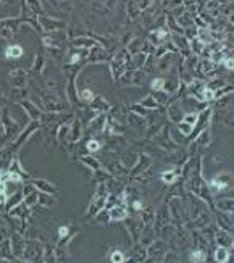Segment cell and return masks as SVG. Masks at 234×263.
<instances>
[{"label":"cell","mask_w":234,"mask_h":263,"mask_svg":"<svg viewBox=\"0 0 234 263\" xmlns=\"http://www.w3.org/2000/svg\"><path fill=\"white\" fill-rule=\"evenodd\" d=\"M112 262H113V263H121V262H124V258H123L121 252H113V253H112Z\"/></svg>","instance_id":"3957f363"},{"label":"cell","mask_w":234,"mask_h":263,"mask_svg":"<svg viewBox=\"0 0 234 263\" xmlns=\"http://www.w3.org/2000/svg\"><path fill=\"white\" fill-rule=\"evenodd\" d=\"M224 65H226V68H229V70H231V68H233V60H231V58L224 60Z\"/></svg>","instance_id":"5bb4252c"},{"label":"cell","mask_w":234,"mask_h":263,"mask_svg":"<svg viewBox=\"0 0 234 263\" xmlns=\"http://www.w3.org/2000/svg\"><path fill=\"white\" fill-rule=\"evenodd\" d=\"M7 58H19L23 55V49L19 45H13V47H8L5 52Z\"/></svg>","instance_id":"6da1fadb"},{"label":"cell","mask_w":234,"mask_h":263,"mask_svg":"<svg viewBox=\"0 0 234 263\" xmlns=\"http://www.w3.org/2000/svg\"><path fill=\"white\" fill-rule=\"evenodd\" d=\"M134 208L139 210V208H141V204H139V202H136V204H134Z\"/></svg>","instance_id":"9a60e30c"},{"label":"cell","mask_w":234,"mask_h":263,"mask_svg":"<svg viewBox=\"0 0 234 263\" xmlns=\"http://www.w3.org/2000/svg\"><path fill=\"white\" fill-rule=\"evenodd\" d=\"M98 147H100V145H98L97 141H90L89 144H87V149H89V150H97Z\"/></svg>","instance_id":"52a82bcc"},{"label":"cell","mask_w":234,"mask_h":263,"mask_svg":"<svg viewBox=\"0 0 234 263\" xmlns=\"http://www.w3.org/2000/svg\"><path fill=\"white\" fill-rule=\"evenodd\" d=\"M210 184H212V187H215V189H224L226 187L224 182H218V181H212Z\"/></svg>","instance_id":"ba28073f"},{"label":"cell","mask_w":234,"mask_h":263,"mask_svg":"<svg viewBox=\"0 0 234 263\" xmlns=\"http://www.w3.org/2000/svg\"><path fill=\"white\" fill-rule=\"evenodd\" d=\"M152 87L153 89H161V87H163V79H157V81H153Z\"/></svg>","instance_id":"9c48e42d"},{"label":"cell","mask_w":234,"mask_h":263,"mask_svg":"<svg viewBox=\"0 0 234 263\" xmlns=\"http://www.w3.org/2000/svg\"><path fill=\"white\" fill-rule=\"evenodd\" d=\"M81 97L84 99V100H92L94 94L90 92V90H82V92H81Z\"/></svg>","instance_id":"5b68a950"},{"label":"cell","mask_w":234,"mask_h":263,"mask_svg":"<svg viewBox=\"0 0 234 263\" xmlns=\"http://www.w3.org/2000/svg\"><path fill=\"white\" fill-rule=\"evenodd\" d=\"M161 178H163V181H166V182H173L174 181V173H163Z\"/></svg>","instance_id":"277c9868"},{"label":"cell","mask_w":234,"mask_h":263,"mask_svg":"<svg viewBox=\"0 0 234 263\" xmlns=\"http://www.w3.org/2000/svg\"><path fill=\"white\" fill-rule=\"evenodd\" d=\"M58 233H60V237H65L66 234H68V228H60V229H58Z\"/></svg>","instance_id":"4fadbf2b"},{"label":"cell","mask_w":234,"mask_h":263,"mask_svg":"<svg viewBox=\"0 0 234 263\" xmlns=\"http://www.w3.org/2000/svg\"><path fill=\"white\" fill-rule=\"evenodd\" d=\"M216 260L218 262H228V252H226V249H218L216 250Z\"/></svg>","instance_id":"7a4b0ae2"},{"label":"cell","mask_w":234,"mask_h":263,"mask_svg":"<svg viewBox=\"0 0 234 263\" xmlns=\"http://www.w3.org/2000/svg\"><path fill=\"white\" fill-rule=\"evenodd\" d=\"M202 92H204V99H212L213 97V94H212V90H210V89H204Z\"/></svg>","instance_id":"7c38bea8"},{"label":"cell","mask_w":234,"mask_h":263,"mask_svg":"<svg viewBox=\"0 0 234 263\" xmlns=\"http://www.w3.org/2000/svg\"><path fill=\"white\" fill-rule=\"evenodd\" d=\"M186 121H187L189 124H195V121H197V115H187V116H186Z\"/></svg>","instance_id":"30bf717a"},{"label":"cell","mask_w":234,"mask_h":263,"mask_svg":"<svg viewBox=\"0 0 234 263\" xmlns=\"http://www.w3.org/2000/svg\"><path fill=\"white\" fill-rule=\"evenodd\" d=\"M123 216H124V212H116V210L112 212V218H123Z\"/></svg>","instance_id":"8fae6325"},{"label":"cell","mask_w":234,"mask_h":263,"mask_svg":"<svg viewBox=\"0 0 234 263\" xmlns=\"http://www.w3.org/2000/svg\"><path fill=\"white\" fill-rule=\"evenodd\" d=\"M192 260L194 262H204V253L202 252H194L192 253Z\"/></svg>","instance_id":"8992f818"}]
</instances>
